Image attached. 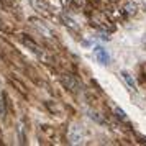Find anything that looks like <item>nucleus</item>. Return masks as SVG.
Listing matches in <instances>:
<instances>
[{
    "label": "nucleus",
    "instance_id": "3",
    "mask_svg": "<svg viewBox=\"0 0 146 146\" xmlns=\"http://www.w3.org/2000/svg\"><path fill=\"white\" fill-rule=\"evenodd\" d=\"M115 113H117V117H118V118L126 120V115H125V112H123L121 108H118V107H115Z\"/></svg>",
    "mask_w": 146,
    "mask_h": 146
},
{
    "label": "nucleus",
    "instance_id": "1",
    "mask_svg": "<svg viewBox=\"0 0 146 146\" xmlns=\"http://www.w3.org/2000/svg\"><path fill=\"white\" fill-rule=\"evenodd\" d=\"M94 56H95V59L99 61L100 64H110V54L107 53V49H104L102 46H95L94 48Z\"/></svg>",
    "mask_w": 146,
    "mask_h": 146
},
{
    "label": "nucleus",
    "instance_id": "2",
    "mask_svg": "<svg viewBox=\"0 0 146 146\" xmlns=\"http://www.w3.org/2000/svg\"><path fill=\"white\" fill-rule=\"evenodd\" d=\"M121 77H123V80L126 82V86L130 87V89H136V84H135V79H133V76L130 72H126V71H121Z\"/></svg>",
    "mask_w": 146,
    "mask_h": 146
}]
</instances>
